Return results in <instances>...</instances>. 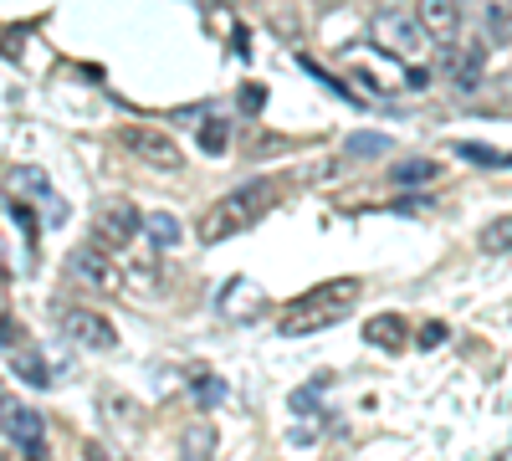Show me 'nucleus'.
Returning <instances> with one entry per match:
<instances>
[{
    "label": "nucleus",
    "instance_id": "f257e3e1",
    "mask_svg": "<svg viewBox=\"0 0 512 461\" xmlns=\"http://www.w3.org/2000/svg\"><path fill=\"white\" fill-rule=\"evenodd\" d=\"M272 205H277V185H272V180H246V185H236L231 195H221V200L205 211L200 241L216 246V241H226V236H241V231H251L256 221H267Z\"/></svg>",
    "mask_w": 512,
    "mask_h": 461
},
{
    "label": "nucleus",
    "instance_id": "f03ea898",
    "mask_svg": "<svg viewBox=\"0 0 512 461\" xmlns=\"http://www.w3.org/2000/svg\"><path fill=\"white\" fill-rule=\"evenodd\" d=\"M354 298H359V282H354V277H333V282L303 292V298L287 308L282 333H287V339H303V333H323V328H333V323H344L349 308H354Z\"/></svg>",
    "mask_w": 512,
    "mask_h": 461
},
{
    "label": "nucleus",
    "instance_id": "7ed1b4c3",
    "mask_svg": "<svg viewBox=\"0 0 512 461\" xmlns=\"http://www.w3.org/2000/svg\"><path fill=\"white\" fill-rule=\"evenodd\" d=\"M374 41H379V47H390L395 57H420L425 47H431V36H425L420 16L415 11H400V6H384L374 16Z\"/></svg>",
    "mask_w": 512,
    "mask_h": 461
},
{
    "label": "nucleus",
    "instance_id": "20e7f679",
    "mask_svg": "<svg viewBox=\"0 0 512 461\" xmlns=\"http://www.w3.org/2000/svg\"><path fill=\"white\" fill-rule=\"evenodd\" d=\"M415 16H420L425 36H431L436 47H456V36L466 26V6H461V0H420Z\"/></svg>",
    "mask_w": 512,
    "mask_h": 461
},
{
    "label": "nucleus",
    "instance_id": "39448f33",
    "mask_svg": "<svg viewBox=\"0 0 512 461\" xmlns=\"http://www.w3.org/2000/svg\"><path fill=\"white\" fill-rule=\"evenodd\" d=\"M123 144H128V154H134V159H144L149 170H180V164H185L180 144L169 139V134H159V129H128Z\"/></svg>",
    "mask_w": 512,
    "mask_h": 461
},
{
    "label": "nucleus",
    "instance_id": "423d86ee",
    "mask_svg": "<svg viewBox=\"0 0 512 461\" xmlns=\"http://www.w3.org/2000/svg\"><path fill=\"white\" fill-rule=\"evenodd\" d=\"M62 333H67L72 344H82V349H118V328L103 313H93V308L62 313Z\"/></svg>",
    "mask_w": 512,
    "mask_h": 461
},
{
    "label": "nucleus",
    "instance_id": "0eeeda50",
    "mask_svg": "<svg viewBox=\"0 0 512 461\" xmlns=\"http://www.w3.org/2000/svg\"><path fill=\"white\" fill-rule=\"evenodd\" d=\"M466 21L482 31L487 47L512 41V0H466Z\"/></svg>",
    "mask_w": 512,
    "mask_h": 461
},
{
    "label": "nucleus",
    "instance_id": "6e6552de",
    "mask_svg": "<svg viewBox=\"0 0 512 461\" xmlns=\"http://www.w3.org/2000/svg\"><path fill=\"white\" fill-rule=\"evenodd\" d=\"M6 426H11V441L21 446L26 461H47V426H41V415L26 410V405H6Z\"/></svg>",
    "mask_w": 512,
    "mask_h": 461
},
{
    "label": "nucleus",
    "instance_id": "1a4fd4ad",
    "mask_svg": "<svg viewBox=\"0 0 512 461\" xmlns=\"http://www.w3.org/2000/svg\"><path fill=\"white\" fill-rule=\"evenodd\" d=\"M139 231H144V216H139L128 200H108L103 211H98V241H108V246L134 241Z\"/></svg>",
    "mask_w": 512,
    "mask_h": 461
},
{
    "label": "nucleus",
    "instance_id": "9d476101",
    "mask_svg": "<svg viewBox=\"0 0 512 461\" xmlns=\"http://www.w3.org/2000/svg\"><path fill=\"white\" fill-rule=\"evenodd\" d=\"M405 339H410V328H405V318H395V313H379V318L364 323V344H374V349H400Z\"/></svg>",
    "mask_w": 512,
    "mask_h": 461
},
{
    "label": "nucleus",
    "instance_id": "9b49d317",
    "mask_svg": "<svg viewBox=\"0 0 512 461\" xmlns=\"http://www.w3.org/2000/svg\"><path fill=\"white\" fill-rule=\"evenodd\" d=\"M431 180H441L436 159H400V164H390V185L395 190H415V185H431Z\"/></svg>",
    "mask_w": 512,
    "mask_h": 461
},
{
    "label": "nucleus",
    "instance_id": "f8f14e48",
    "mask_svg": "<svg viewBox=\"0 0 512 461\" xmlns=\"http://www.w3.org/2000/svg\"><path fill=\"white\" fill-rule=\"evenodd\" d=\"M441 52H446V57H441V67L461 82V88L482 77V52H477V47H472V52H461V47H441Z\"/></svg>",
    "mask_w": 512,
    "mask_h": 461
},
{
    "label": "nucleus",
    "instance_id": "ddd939ff",
    "mask_svg": "<svg viewBox=\"0 0 512 461\" xmlns=\"http://www.w3.org/2000/svg\"><path fill=\"white\" fill-rule=\"evenodd\" d=\"M477 246L487 251V257H502V251H512V216H497L477 231Z\"/></svg>",
    "mask_w": 512,
    "mask_h": 461
},
{
    "label": "nucleus",
    "instance_id": "4468645a",
    "mask_svg": "<svg viewBox=\"0 0 512 461\" xmlns=\"http://www.w3.org/2000/svg\"><path fill=\"white\" fill-rule=\"evenodd\" d=\"M200 149H205V154H226V149H231V123L205 118V123H200Z\"/></svg>",
    "mask_w": 512,
    "mask_h": 461
},
{
    "label": "nucleus",
    "instance_id": "2eb2a0df",
    "mask_svg": "<svg viewBox=\"0 0 512 461\" xmlns=\"http://www.w3.org/2000/svg\"><path fill=\"white\" fill-rule=\"evenodd\" d=\"M72 272H77V277H88V282H108V277H113L98 251H77V257H72Z\"/></svg>",
    "mask_w": 512,
    "mask_h": 461
},
{
    "label": "nucleus",
    "instance_id": "dca6fc26",
    "mask_svg": "<svg viewBox=\"0 0 512 461\" xmlns=\"http://www.w3.org/2000/svg\"><path fill=\"white\" fill-rule=\"evenodd\" d=\"M144 231H149L159 246H175V241H180V226H175V216H164V211L144 216Z\"/></svg>",
    "mask_w": 512,
    "mask_h": 461
},
{
    "label": "nucleus",
    "instance_id": "f3484780",
    "mask_svg": "<svg viewBox=\"0 0 512 461\" xmlns=\"http://www.w3.org/2000/svg\"><path fill=\"white\" fill-rule=\"evenodd\" d=\"M11 369H16V374H26L31 385H47V364H41L36 354H26V349H21V354L11 349Z\"/></svg>",
    "mask_w": 512,
    "mask_h": 461
},
{
    "label": "nucleus",
    "instance_id": "a211bd4d",
    "mask_svg": "<svg viewBox=\"0 0 512 461\" xmlns=\"http://www.w3.org/2000/svg\"><path fill=\"white\" fill-rule=\"evenodd\" d=\"M11 180H16V185H21L26 195H36V200H47V195H52V185H47V175H41V170H36V164H26V170H16Z\"/></svg>",
    "mask_w": 512,
    "mask_h": 461
},
{
    "label": "nucleus",
    "instance_id": "6ab92c4d",
    "mask_svg": "<svg viewBox=\"0 0 512 461\" xmlns=\"http://www.w3.org/2000/svg\"><path fill=\"white\" fill-rule=\"evenodd\" d=\"M195 400L200 405H221L226 400V385L216 380V374H200V380H195Z\"/></svg>",
    "mask_w": 512,
    "mask_h": 461
},
{
    "label": "nucleus",
    "instance_id": "aec40b11",
    "mask_svg": "<svg viewBox=\"0 0 512 461\" xmlns=\"http://www.w3.org/2000/svg\"><path fill=\"white\" fill-rule=\"evenodd\" d=\"M456 154H461V159H477V164H512V154H492V149H482V144H456Z\"/></svg>",
    "mask_w": 512,
    "mask_h": 461
},
{
    "label": "nucleus",
    "instance_id": "412c9836",
    "mask_svg": "<svg viewBox=\"0 0 512 461\" xmlns=\"http://www.w3.org/2000/svg\"><path fill=\"white\" fill-rule=\"evenodd\" d=\"M441 339H446V323H425L420 328V349H436Z\"/></svg>",
    "mask_w": 512,
    "mask_h": 461
},
{
    "label": "nucleus",
    "instance_id": "4be33fe9",
    "mask_svg": "<svg viewBox=\"0 0 512 461\" xmlns=\"http://www.w3.org/2000/svg\"><path fill=\"white\" fill-rule=\"evenodd\" d=\"M349 149H354V154H379L384 139H379V134H359V139H349Z\"/></svg>",
    "mask_w": 512,
    "mask_h": 461
},
{
    "label": "nucleus",
    "instance_id": "5701e85b",
    "mask_svg": "<svg viewBox=\"0 0 512 461\" xmlns=\"http://www.w3.org/2000/svg\"><path fill=\"white\" fill-rule=\"evenodd\" d=\"M241 108H246V113L262 108V88H256V82H246V88H241Z\"/></svg>",
    "mask_w": 512,
    "mask_h": 461
}]
</instances>
